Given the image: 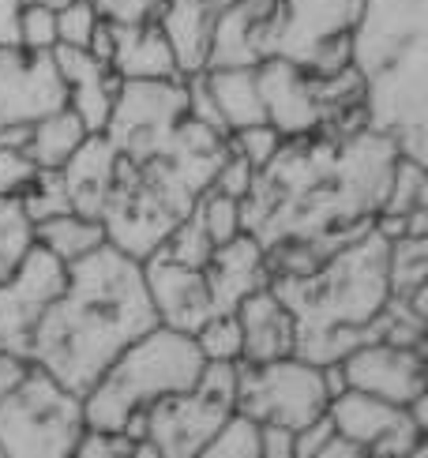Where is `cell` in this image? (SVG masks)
I'll list each match as a JSON object with an SVG mask.
<instances>
[{"label": "cell", "instance_id": "26", "mask_svg": "<svg viewBox=\"0 0 428 458\" xmlns=\"http://www.w3.org/2000/svg\"><path fill=\"white\" fill-rule=\"evenodd\" d=\"M98 27H102V12L90 0H72V4L56 8V46L90 49Z\"/></svg>", "mask_w": 428, "mask_h": 458}, {"label": "cell", "instance_id": "29", "mask_svg": "<svg viewBox=\"0 0 428 458\" xmlns=\"http://www.w3.org/2000/svg\"><path fill=\"white\" fill-rule=\"evenodd\" d=\"M80 458H121V454H154L147 440L132 432H113V428H83L80 444H75ZM158 458V454H154Z\"/></svg>", "mask_w": 428, "mask_h": 458}, {"label": "cell", "instance_id": "10", "mask_svg": "<svg viewBox=\"0 0 428 458\" xmlns=\"http://www.w3.org/2000/svg\"><path fill=\"white\" fill-rule=\"evenodd\" d=\"M338 369L346 387L368 391L395 406H410L424 394L421 346H406V342H391V338H368L338 360Z\"/></svg>", "mask_w": 428, "mask_h": 458}, {"label": "cell", "instance_id": "1", "mask_svg": "<svg viewBox=\"0 0 428 458\" xmlns=\"http://www.w3.org/2000/svg\"><path fill=\"white\" fill-rule=\"evenodd\" d=\"M154 323L158 316L147 297L143 263L106 241L68 263L64 290L30 335L27 365H38L75 394H87L94 379Z\"/></svg>", "mask_w": 428, "mask_h": 458}, {"label": "cell", "instance_id": "20", "mask_svg": "<svg viewBox=\"0 0 428 458\" xmlns=\"http://www.w3.org/2000/svg\"><path fill=\"white\" fill-rule=\"evenodd\" d=\"M203 83L214 98V109L222 117L226 131L252 128V124H267V106H263V90H260V68H203Z\"/></svg>", "mask_w": 428, "mask_h": 458}, {"label": "cell", "instance_id": "11", "mask_svg": "<svg viewBox=\"0 0 428 458\" xmlns=\"http://www.w3.org/2000/svg\"><path fill=\"white\" fill-rule=\"evenodd\" d=\"M354 19L357 0H278L270 56L308 64L323 46L342 42Z\"/></svg>", "mask_w": 428, "mask_h": 458}, {"label": "cell", "instance_id": "36", "mask_svg": "<svg viewBox=\"0 0 428 458\" xmlns=\"http://www.w3.org/2000/svg\"><path fill=\"white\" fill-rule=\"evenodd\" d=\"M34 4H46V8H53V12H56V8H64V4H72V0H34Z\"/></svg>", "mask_w": 428, "mask_h": 458}, {"label": "cell", "instance_id": "15", "mask_svg": "<svg viewBox=\"0 0 428 458\" xmlns=\"http://www.w3.org/2000/svg\"><path fill=\"white\" fill-rule=\"evenodd\" d=\"M237 327H241V360L248 365H263L297 350V319L286 309V301L270 290V282L252 290L237 309Z\"/></svg>", "mask_w": 428, "mask_h": 458}, {"label": "cell", "instance_id": "19", "mask_svg": "<svg viewBox=\"0 0 428 458\" xmlns=\"http://www.w3.org/2000/svg\"><path fill=\"white\" fill-rule=\"evenodd\" d=\"M214 15L218 12H214L210 0H162L158 12L150 15L154 23L162 27V34L169 38L181 75H192V72L207 68Z\"/></svg>", "mask_w": 428, "mask_h": 458}, {"label": "cell", "instance_id": "13", "mask_svg": "<svg viewBox=\"0 0 428 458\" xmlns=\"http://www.w3.org/2000/svg\"><path fill=\"white\" fill-rule=\"evenodd\" d=\"M53 61H56V72H61L64 90H68V109L83 121L87 131H106L116 90H121V75L113 72L109 61L94 56L90 49L56 46Z\"/></svg>", "mask_w": 428, "mask_h": 458}, {"label": "cell", "instance_id": "33", "mask_svg": "<svg viewBox=\"0 0 428 458\" xmlns=\"http://www.w3.org/2000/svg\"><path fill=\"white\" fill-rule=\"evenodd\" d=\"M294 428L260 425V458H294Z\"/></svg>", "mask_w": 428, "mask_h": 458}, {"label": "cell", "instance_id": "22", "mask_svg": "<svg viewBox=\"0 0 428 458\" xmlns=\"http://www.w3.org/2000/svg\"><path fill=\"white\" fill-rule=\"evenodd\" d=\"M34 244L49 248L56 259L75 263L98 244H106V225L98 218H87L80 211H61L42 222H34Z\"/></svg>", "mask_w": 428, "mask_h": 458}, {"label": "cell", "instance_id": "16", "mask_svg": "<svg viewBox=\"0 0 428 458\" xmlns=\"http://www.w3.org/2000/svg\"><path fill=\"white\" fill-rule=\"evenodd\" d=\"M203 275L210 285L214 312H233L252 290L270 282L267 248L260 244L256 233H237L233 241L214 248L210 259L203 263Z\"/></svg>", "mask_w": 428, "mask_h": 458}, {"label": "cell", "instance_id": "9", "mask_svg": "<svg viewBox=\"0 0 428 458\" xmlns=\"http://www.w3.org/2000/svg\"><path fill=\"white\" fill-rule=\"evenodd\" d=\"M327 421L338 436L354 440L364 454H417L424 444V428L414 421L406 406L383 403V398L342 387L330 394Z\"/></svg>", "mask_w": 428, "mask_h": 458}, {"label": "cell", "instance_id": "21", "mask_svg": "<svg viewBox=\"0 0 428 458\" xmlns=\"http://www.w3.org/2000/svg\"><path fill=\"white\" fill-rule=\"evenodd\" d=\"M87 136H90V131L83 128V121L75 117L68 106H61V109L46 113V117L27 131V140L19 147H23L27 155L34 158L38 169H61Z\"/></svg>", "mask_w": 428, "mask_h": 458}, {"label": "cell", "instance_id": "6", "mask_svg": "<svg viewBox=\"0 0 428 458\" xmlns=\"http://www.w3.org/2000/svg\"><path fill=\"white\" fill-rule=\"evenodd\" d=\"M330 391L323 365L301 353H286L263 365L237 360V410L260 425L282 428H308L327 413Z\"/></svg>", "mask_w": 428, "mask_h": 458}, {"label": "cell", "instance_id": "30", "mask_svg": "<svg viewBox=\"0 0 428 458\" xmlns=\"http://www.w3.org/2000/svg\"><path fill=\"white\" fill-rule=\"evenodd\" d=\"M19 46L34 53H53L56 49V12L30 0L23 8V19H19Z\"/></svg>", "mask_w": 428, "mask_h": 458}, {"label": "cell", "instance_id": "14", "mask_svg": "<svg viewBox=\"0 0 428 458\" xmlns=\"http://www.w3.org/2000/svg\"><path fill=\"white\" fill-rule=\"evenodd\" d=\"M256 68H260L267 124L278 128L282 136L312 131L323 113H320V98H316V83L304 75V68L286 61V56H267Z\"/></svg>", "mask_w": 428, "mask_h": 458}, {"label": "cell", "instance_id": "23", "mask_svg": "<svg viewBox=\"0 0 428 458\" xmlns=\"http://www.w3.org/2000/svg\"><path fill=\"white\" fill-rule=\"evenodd\" d=\"M34 248V218L19 196H0V282H4L23 256Z\"/></svg>", "mask_w": 428, "mask_h": 458}, {"label": "cell", "instance_id": "27", "mask_svg": "<svg viewBox=\"0 0 428 458\" xmlns=\"http://www.w3.org/2000/svg\"><path fill=\"white\" fill-rule=\"evenodd\" d=\"M282 131L278 128H270V124H252V128H237V131H229V150L233 155H241L256 174H263V169L278 158V150H282Z\"/></svg>", "mask_w": 428, "mask_h": 458}, {"label": "cell", "instance_id": "12", "mask_svg": "<svg viewBox=\"0 0 428 458\" xmlns=\"http://www.w3.org/2000/svg\"><path fill=\"white\" fill-rule=\"evenodd\" d=\"M140 263H143L147 297H150L154 316H158L162 327L196 335L214 316V301H210V285H207L203 267H188L177 259H166L158 252H150Z\"/></svg>", "mask_w": 428, "mask_h": 458}, {"label": "cell", "instance_id": "17", "mask_svg": "<svg viewBox=\"0 0 428 458\" xmlns=\"http://www.w3.org/2000/svg\"><path fill=\"white\" fill-rule=\"evenodd\" d=\"M113 27V46H109V64L121 80H184L173 56L169 38L154 19L140 23H109Z\"/></svg>", "mask_w": 428, "mask_h": 458}, {"label": "cell", "instance_id": "31", "mask_svg": "<svg viewBox=\"0 0 428 458\" xmlns=\"http://www.w3.org/2000/svg\"><path fill=\"white\" fill-rule=\"evenodd\" d=\"M38 174L42 169L34 165V158L19 143L0 147V196H23Z\"/></svg>", "mask_w": 428, "mask_h": 458}, {"label": "cell", "instance_id": "25", "mask_svg": "<svg viewBox=\"0 0 428 458\" xmlns=\"http://www.w3.org/2000/svg\"><path fill=\"white\" fill-rule=\"evenodd\" d=\"M196 211L203 218V229H207V237H210L214 248L233 241L237 233H244L241 199L237 196H226V192H218V188H207V192L200 196V203H196Z\"/></svg>", "mask_w": 428, "mask_h": 458}, {"label": "cell", "instance_id": "3", "mask_svg": "<svg viewBox=\"0 0 428 458\" xmlns=\"http://www.w3.org/2000/svg\"><path fill=\"white\" fill-rule=\"evenodd\" d=\"M203 365L207 357L196 346V335L154 323L83 394L87 428L132 432L143 440L147 410L169 394L188 391L203 376Z\"/></svg>", "mask_w": 428, "mask_h": 458}, {"label": "cell", "instance_id": "2", "mask_svg": "<svg viewBox=\"0 0 428 458\" xmlns=\"http://www.w3.org/2000/svg\"><path fill=\"white\" fill-rule=\"evenodd\" d=\"M387 248H391L387 229H364L320 271H286L282 278H270V290L297 319L294 353L327 365V360H342L361 342L383 335L380 316L391 301Z\"/></svg>", "mask_w": 428, "mask_h": 458}, {"label": "cell", "instance_id": "32", "mask_svg": "<svg viewBox=\"0 0 428 458\" xmlns=\"http://www.w3.org/2000/svg\"><path fill=\"white\" fill-rule=\"evenodd\" d=\"M94 8L102 12V19L109 23H140V19H150L158 12L162 0H90Z\"/></svg>", "mask_w": 428, "mask_h": 458}, {"label": "cell", "instance_id": "18", "mask_svg": "<svg viewBox=\"0 0 428 458\" xmlns=\"http://www.w3.org/2000/svg\"><path fill=\"white\" fill-rule=\"evenodd\" d=\"M56 174L64 181L72 211L102 222V207H106V199L113 192V181H116V150L106 140V131H90Z\"/></svg>", "mask_w": 428, "mask_h": 458}, {"label": "cell", "instance_id": "7", "mask_svg": "<svg viewBox=\"0 0 428 458\" xmlns=\"http://www.w3.org/2000/svg\"><path fill=\"white\" fill-rule=\"evenodd\" d=\"M61 106H68V90L53 53L0 46V147L23 143L27 131Z\"/></svg>", "mask_w": 428, "mask_h": 458}, {"label": "cell", "instance_id": "4", "mask_svg": "<svg viewBox=\"0 0 428 458\" xmlns=\"http://www.w3.org/2000/svg\"><path fill=\"white\" fill-rule=\"evenodd\" d=\"M87 428L83 394L27 365L0 398V458H64Z\"/></svg>", "mask_w": 428, "mask_h": 458}, {"label": "cell", "instance_id": "34", "mask_svg": "<svg viewBox=\"0 0 428 458\" xmlns=\"http://www.w3.org/2000/svg\"><path fill=\"white\" fill-rule=\"evenodd\" d=\"M30 0H0V46H19V19Z\"/></svg>", "mask_w": 428, "mask_h": 458}, {"label": "cell", "instance_id": "5", "mask_svg": "<svg viewBox=\"0 0 428 458\" xmlns=\"http://www.w3.org/2000/svg\"><path fill=\"white\" fill-rule=\"evenodd\" d=\"M237 410V360H207L203 376L188 391L154 403L143 417V440L154 454L196 458Z\"/></svg>", "mask_w": 428, "mask_h": 458}, {"label": "cell", "instance_id": "24", "mask_svg": "<svg viewBox=\"0 0 428 458\" xmlns=\"http://www.w3.org/2000/svg\"><path fill=\"white\" fill-rule=\"evenodd\" d=\"M203 454L207 458H260V421L233 410L222 421V428L210 436Z\"/></svg>", "mask_w": 428, "mask_h": 458}, {"label": "cell", "instance_id": "28", "mask_svg": "<svg viewBox=\"0 0 428 458\" xmlns=\"http://www.w3.org/2000/svg\"><path fill=\"white\" fill-rule=\"evenodd\" d=\"M196 346L207 360H241V327L233 312H214L196 331Z\"/></svg>", "mask_w": 428, "mask_h": 458}, {"label": "cell", "instance_id": "8", "mask_svg": "<svg viewBox=\"0 0 428 458\" xmlns=\"http://www.w3.org/2000/svg\"><path fill=\"white\" fill-rule=\"evenodd\" d=\"M68 282V263L56 259L49 248L34 244L23 263L0 282V353L27 360L30 335L56 293Z\"/></svg>", "mask_w": 428, "mask_h": 458}, {"label": "cell", "instance_id": "35", "mask_svg": "<svg viewBox=\"0 0 428 458\" xmlns=\"http://www.w3.org/2000/svg\"><path fill=\"white\" fill-rule=\"evenodd\" d=\"M23 369H27V360H19L12 353H0V398H4V391L15 384L19 376H23Z\"/></svg>", "mask_w": 428, "mask_h": 458}]
</instances>
